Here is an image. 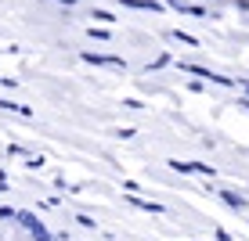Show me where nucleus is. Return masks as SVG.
<instances>
[{"mask_svg": "<svg viewBox=\"0 0 249 241\" xmlns=\"http://www.w3.org/2000/svg\"><path fill=\"white\" fill-rule=\"evenodd\" d=\"M184 68V72H192L195 76V80H210V83H220V87H238V83L235 80H228V76H220V72H210V68H202V65H181Z\"/></svg>", "mask_w": 249, "mask_h": 241, "instance_id": "obj_1", "label": "nucleus"}, {"mask_svg": "<svg viewBox=\"0 0 249 241\" xmlns=\"http://www.w3.org/2000/svg\"><path fill=\"white\" fill-rule=\"evenodd\" d=\"M83 62L87 65H108V68H126V62L123 58H116V54H94V50H83Z\"/></svg>", "mask_w": 249, "mask_h": 241, "instance_id": "obj_2", "label": "nucleus"}, {"mask_svg": "<svg viewBox=\"0 0 249 241\" xmlns=\"http://www.w3.org/2000/svg\"><path fill=\"white\" fill-rule=\"evenodd\" d=\"M119 4H123V7H134V11H156V15L166 7L162 0H119Z\"/></svg>", "mask_w": 249, "mask_h": 241, "instance_id": "obj_3", "label": "nucleus"}, {"mask_svg": "<svg viewBox=\"0 0 249 241\" xmlns=\"http://www.w3.org/2000/svg\"><path fill=\"white\" fill-rule=\"evenodd\" d=\"M220 198H224V202L231 205V209H246V198H238L235 191H220Z\"/></svg>", "mask_w": 249, "mask_h": 241, "instance_id": "obj_4", "label": "nucleus"}, {"mask_svg": "<svg viewBox=\"0 0 249 241\" xmlns=\"http://www.w3.org/2000/svg\"><path fill=\"white\" fill-rule=\"evenodd\" d=\"M170 62H174V58H170V54H159L156 62H148V65H144V72H159V68H166Z\"/></svg>", "mask_w": 249, "mask_h": 241, "instance_id": "obj_5", "label": "nucleus"}, {"mask_svg": "<svg viewBox=\"0 0 249 241\" xmlns=\"http://www.w3.org/2000/svg\"><path fill=\"white\" fill-rule=\"evenodd\" d=\"M170 36H174V40H181V44H188V47H199V40H195L192 32H181V29H170Z\"/></svg>", "mask_w": 249, "mask_h": 241, "instance_id": "obj_6", "label": "nucleus"}, {"mask_svg": "<svg viewBox=\"0 0 249 241\" xmlns=\"http://www.w3.org/2000/svg\"><path fill=\"white\" fill-rule=\"evenodd\" d=\"M0 108H4V112H15V115H25V119L33 115V112L25 108V105H11V101H0Z\"/></svg>", "mask_w": 249, "mask_h": 241, "instance_id": "obj_7", "label": "nucleus"}, {"mask_svg": "<svg viewBox=\"0 0 249 241\" xmlns=\"http://www.w3.org/2000/svg\"><path fill=\"white\" fill-rule=\"evenodd\" d=\"M94 18H98V22H116V15L105 11V7H94Z\"/></svg>", "mask_w": 249, "mask_h": 241, "instance_id": "obj_8", "label": "nucleus"}, {"mask_svg": "<svg viewBox=\"0 0 249 241\" xmlns=\"http://www.w3.org/2000/svg\"><path fill=\"white\" fill-rule=\"evenodd\" d=\"M87 36H90V40H108L112 32H108V29H87Z\"/></svg>", "mask_w": 249, "mask_h": 241, "instance_id": "obj_9", "label": "nucleus"}, {"mask_svg": "<svg viewBox=\"0 0 249 241\" xmlns=\"http://www.w3.org/2000/svg\"><path fill=\"white\" fill-rule=\"evenodd\" d=\"M231 4H235L238 11H249V0H231Z\"/></svg>", "mask_w": 249, "mask_h": 241, "instance_id": "obj_10", "label": "nucleus"}, {"mask_svg": "<svg viewBox=\"0 0 249 241\" xmlns=\"http://www.w3.org/2000/svg\"><path fill=\"white\" fill-rule=\"evenodd\" d=\"M238 87H242V94L249 97V80H238Z\"/></svg>", "mask_w": 249, "mask_h": 241, "instance_id": "obj_11", "label": "nucleus"}, {"mask_svg": "<svg viewBox=\"0 0 249 241\" xmlns=\"http://www.w3.org/2000/svg\"><path fill=\"white\" fill-rule=\"evenodd\" d=\"M238 108H246V112H249V97H238Z\"/></svg>", "mask_w": 249, "mask_h": 241, "instance_id": "obj_12", "label": "nucleus"}, {"mask_svg": "<svg viewBox=\"0 0 249 241\" xmlns=\"http://www.w3.org/2000/svg\"><path fill=\"white\" fill-rule=\"evenodd\" d=\"M54 4H65V7H72V4H76V0H54Z\"/></svg>", "mask_w": 249, "mask_h": 241, "instance_id": "obj_13", "label": "nucleus"}]
</instances>
